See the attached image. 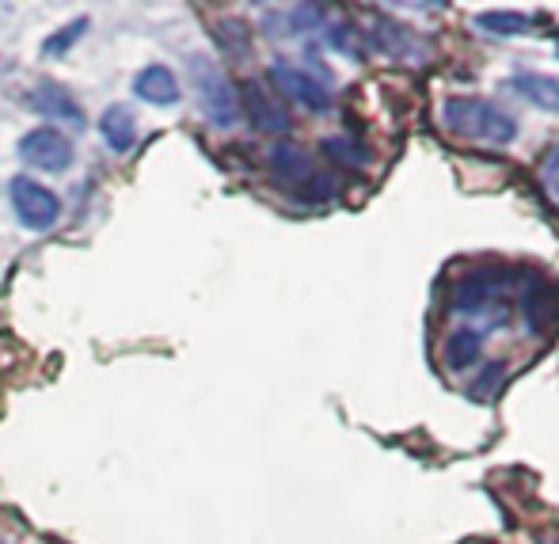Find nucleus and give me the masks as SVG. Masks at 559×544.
<instances>
[{
  "instance_id": "dca6fc26",
  "label": "nucleus",
  "mask_w": 559,
  "mask_h": 544,
  "mask_svg": "<svg viewBox=\"0 0 559 544\" xmlns=\"http://www.w3.org/2000/svg\"><path fill=\"white\" fill-rule=\"evenodd\" d=\"M491 301V289L484 286V282H461V286H456V297H453V305L461 312H472V309H484V305Z\"/></svg>"
},
{
  "instance_id": "7ed1b4c3",
  "label": "nucleus",
  "mask_w": 559,
  "mask_h": 544,
  "mask_svg": "<svg viewBox=\"0 0 559 544\" xmlns=\"http://www.w3.org/2000/svg\"><path fill=\"white\" fill-rule=\"evenodd\" d=\"M12 210H15V217H20V225L43 233V228H50L53 221H58L61 202L50 187L35 184L31 176H15L12 179Z\"/></svg>"
},
{
  "instance_id": "4468645a",
  "label": "nucleus",
  "mask_w": 559,
  "mask_h": 544,
  "mask_svg": "<svg viewBox=\"0 0 559 544\" xmlns=\"http://www.w3.org/2000/svg\"><path fill=\"white\" fill-rule=\"evenodd\" d=\"M214 38L228 54H243L248 50V23L236 20V15H225V20L214 23Z\"/></svg>"
},
{
  "instance_id": "f8f14e48",
  "label": "nucleus",
  "mask_w": 559,
  "mask_h": 544,
  "mask_svg": "<svg viewBox=\"0 0 559 544\" xmlns=\"http://www.w3.org/2000/svg\"><path fill=\"white\" fill-rule=\"evenodd\" d=\"M476 23L484 31H491V35H525V31H533V20L525 12H479Z\"/></svg>"
},
{
  "instance_id": "20e7f679",
  "label": "nucleus",
  "mask_w": 559,
  "mask_h": 544,
  "mask_svg": "<svg viewBox=\"0 0 559 544\" xmlns=\"http://www.w3.org/2000/svg\"><path fill=\"white\" fill-rule=\"evenodd\" d=\"M20 156L23 164H31L38 172H66L73 164V141L61 130H53V126H43V130L23 133Z\"/></svg>"
},
{
  "instance_id": "f03ea898",
  "label": "nucleus",
  "mask_w": 559,
  "mask_h": 544,
  "mask_svg": "<svg viewBox=\"0 0 559 544\" xmlns=\"http://www.w3.org/2000/svg\"><path fill=\"white\" fill-rule=\"evenodd\" d=\"M187 69H191V84H194V92H199L202 110H206L217 126H233L236 118H240V99H236L233 81L206 58H191Z\"/></svg>"
},
{
  "instance_id": "a211bd4d",
  "label": "nucleus",
  "mask_w": 559,
  "mask_h": 544,
  "mask_svg": "<svg viewBox=\"0 0 559 544\" xmlns=\"http://www.w3.org/2000/svg\"><path fill=\"white\" fill-rule=\"evenodd\" d=\"M286 27L282 31H309V27H317L320 20H324V8L320 4H297V8H289L286 12Z\"/></svg>"
},
{
  "instance_id": "6ab92c4d",
  "label": "nucleus",
  "mask_w": 559,
  "mask_h": 544,
  "mask_svg": "<svg viewBox=\"0 0 559 544\" xmlns=\"http://www.w3.org/2000/svg\"><path fill=\"white\" fill-rule=\"evenodd\" d=\"M324 153H332V156H338V161H346V164H361V161H366V153H361L358 145H346V138H328L324 141Z\"/></svg>"
},
{
  "instance_id": "1a4fd4ad",
  "label": "nucleus",
  "mask_w": 559,
  "mask_h": 544,
  "mask_svg": "<svg viewBox=\"0 0 559 544\" xmlns=\"http://www.w3.org/2000/svg\"><path fill=\"white\" fill-rule=\"evenodd\" d=\"M31 107L43 110V115H50V118H69V122H76V126L84 122V115H81V107H76V99L69 96V92L61 88V84H53V81L38 84V88L31 92Z\"/></svg>"
},
{
  "instance_id": "6e6552de",
  "label": "nucleus",
  "mask_w": 559,
  "mask_h": 544,
  "mask_svg": "<svg viewBox=\"0 0 559 544\" xmlns=\"http://www.w3.org/2000/svg\"><path fill=\"white\" fill-rule=\"evenodd\" d=\"M271 168L278 179H286V184L301 187L305 179L312 176V164H309V153H305L297 141H278V145L271 149Z\"/></svg>"
},
{
  "instance_id": "39448f33",
  "label": "nucleus",
  "mask_w": 559,
  "mask_h": 544,
  "mask_svg": "<svg viewBox=\"0 0 559 544\" xmlns=\"http://www.w3.org/2000/svg\"><path fill=\"white\" fill-rule=\"evenodd\" d=\"M271 81L278 84V92H286L294 104H301L309 110H328V107H332V96H328L324 81L309 76L305 69H294V66H286V61H278V66L271 69Z\"/></svg>"
},
{
  "instance_id": "423d86ee",
  "label": "nucleus",
  "mask_w": 559,
  "mask_h": 544,
  "mask_svg": "<svg viewBox=\"0 0 559 544\" xmlns=\"http://www.w3.org/2000/svg\"><path fill=\"white\" fill-rule=\"evenodd\" d=\"M243 104H248V118L255 122V130H263V133H286L289 130V115L282 110L278 99H274L259 81L243 84Z\"/></svg>"
},
{
  "instance_id": "9d476101",
  "label": "nucleus",
  "mask_w": 559,
  "mask_h": 544,
  "mask_svg": "<svg viewBox=\"0 0 559 544\" xmlns=\"http://www.w3.org/2000/svg\"><path fill=\"white\" fill-rule=\"evenodd\" d=\"M514 88L522 92L530 104H537L548 115H559V81L548 73H522L514 76Z\"/></svg>"
},
{
  "instance_id": "aec40b11",
  "label": "nucleus",
  "mask_w": 559,
  "mask_h": 544,
  "mask_svg": "<svg viewBox=\"0 0 559 544\" xmlns=\"http://www.w3.org/2000/svg\"><path fill=\"white\" fill-rule=\"evenodd\" d=\"M540 179H545V187L552 191V199L559 202V145L548 153V161H545V168H540Z\"/></svg>"
},
{
  "instance_id": "f3484780",
  "label": "nucleus",
  "mask_w": 559,
  "mask_h": 544,
  "mask_svg": "<svg viewBox=\"0 0 559 544\" xmlns=\"http://www.w3.org/2000/svg\"><path fill=\"white\" fill-rule=\"evenodd\" d=\"M332 194H335V179L328 176V172H312V176L297 187V199L301 202H324V199H332Z\"/></svg>"
},
{
  "instance_id": "9b49d317",
  "label": "nucleus",
  "mask_w": 559,
  "mask_h": 544,
  "mask_svg": "<svg viewBox=\"0 0 559 544\" xmlns=\"http://www.w3.org/2000/svg\"><path fill=\"white\" fill-rule=\"evenodd\" d=\"M99 133H104V141L115 153H126V149H133L138 126H133V115L126 107H107L104 115H99Z\"/></svg>"
},
{
  "instance_id": "f257e3e1",
  "label": "nucleus",
  "mask_w": 559,
  "mask_h": 544,
  "mask_svg": "<svg viewBox=\"0 0 559 544\" xmlns=\"http://www.w3.org/2000/svg\"><path fill=\"white\" fill-rule=\"evenodd\" d=\"M442 118L453 133L468 141H487V145H510L518 138V122L487 99L476 96H449L442 104Z\"/></svg>"
},
{
  "instance_id": "0eeeda50",
  "label": "nucleus",
  "mask_w": 559,
  "mask_h": 544,
  "mask_svg": "<svg viewBox=\"0 0 559 544\" xmlns=\"http://www.w3.org/2000/svg\"><path fill=\"white\" fill-rule=\"evenodd\" d=\"M133 92H138V99H145V104L171 107L179 99V81H176V73H171L168 66H148V69H141V73H138Z\"/></svg>"
},
{
  "instance_id": "2eb2a0df",
  "label": "nucleus",
  "mask_w": 559,
  "mask_h": 544,
  "mask_svg": "<svg viewBox=\"0 0 559 544\" xmlns=\"http://www.w3.org/2000/svg\"><path fill=\"white\" fill-rule=\"evenodd\" d=\"M84 31H88V20H84V15H81V20H73V23H69V27L53 31V35L43 43V54H46V58H61V54H66L69 46H73L76 38L84 35Z\"/></svg>"
},
{
  "instance_id": "ddd939ff",
  "label": "nucleus",
  "mask_w": 559,
  "mask_h": 544,
  "mask_svg": "<svg viewBox=\"0 0 559 544\" xmlns=\"http://www.w3.org/2000/svg\"><path fill=\"white\" fill-rule=\"evenodd\" d=\"M479 335L476 331H456V335H449V346H445V354H449V366L453 369H464V366H472V362L479 358Z\"/></svg>"
}]
</instances>
